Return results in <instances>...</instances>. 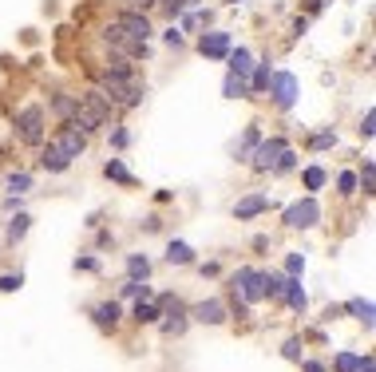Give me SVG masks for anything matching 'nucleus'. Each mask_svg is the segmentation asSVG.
<instances>
[{
	"label": "nucleus",
	"instance_id": "obj_1",
	"mask_svg": "<svg viewBox=\"0 0 376 372\" xmlns=\"http://www.w3.org/2000/svg\"><path fill=\"white\" fill-rule=\"evenodd\" d=\"M317 222H321V206H317L313 194L301 198V202H293V206L286 210V226H289V230H313Z\"/></svg>",
	"mask_w": 376,
	"mask_h": 372
},
{
	"label": "nucleus",
	"instance_id": "obj_2",
	"mask_svg": "<svg viewBox=\"0 0 376 372\" xmlns=\"http://www.w3.org/2000/svg\"><path fill=\"white\" fill-rule=\"evenodd\" d=\"M16 135L24 143H28V147H40V143H44V111L40 107H24L16 115Z\"/></svg>",
	"mask_w": 376,
	"mask_h": 372
},
{
	"label": "nucleus",
	"instance_id": "obj_3",
	"mask_svg": "<svg viewBox=\"0 0 376 372\" xmlns=\"http://www.w3.org/2000/svg\"><path fill=\"white\" fill-rule=\"evenodd\" d=\"M269 95H274V103L281 111H289L297 103V76L293 71H274L269 76Z\"/></svg>",
	"mask_w": 376,
	"mask_h": 372
},
{
	"label": "nucleus",
	"instance_id": "obj_4",
	"mask_svg": "<svg viewBox=\"0 0 376 372\" xmlns=\"http://www.w3.org/2000/svg\"><path fill=\"white\" fill-rule=\"evenodd\" d=\"M286 147H289L286 139H262L254 147V155H249V167H254V171H262V174L274 171V162L281 159V151H286Z\"/></svg>",
	"mask_w": 376,
	"mask_h": 372
},
{
	"label": "nucleus",
	"instance_id": "obj_5",
	"mask_svg": "<svg viewBox=\"0 0 376 372\" xmlns=\"http://www.w3.org/2000/svg\"><path fill=\"white\" fill-rule=\"evenodd\" d=\"M115 28L123 32V36H127V40H135V44H147L151 40V20H147V12H123V16H119L115 20Z\"/></svg>",
	"mask_w": 376,
	"mask_h": 372
},
{
	"label": "nucleus",
	"instance_id": "obj_6",
	"mask_svg": "<svg viewBox=\"0 0 376 372\" xmlns=\"http://www.w3.org/2000/svg\"><path fill=\"white\" fill-rule=\"evenodd\" d=\"M234 293H237L246 305H257V301H262V270H237V273H234Z\"/></svg>",
	"mask_w": 376,
	"mask_h": 372
},
{
	"label": "nucleus",
	"instance_id": "obj_7",
	"mask_svg": "<svg viewBox=\"0 0 376 372\" xmlns=\"http://www.w3.org/2000/svg\"><path fill=\"white\" fill-rule=\"evenodd\" d=\"M52 147H56L64 159H79V155H83V147H88V135H79L76 127H68V123H64V127L56 131V139H52Z\"/></svg>",
	"mask_w": 376,
	"mask_h": 372
},
{
	"label": "nucleus",
	"instance_id": "obj_8",
	"mask_svg": "<svg viewBox=\"0 0 376 372\" xmlns=\"http://www.w3.org/2000/svg\"><path fill=\"white\" fill-rule=\"evenodd\" d=\"M198 52H202L206 60H226L230 56V32H202Z\"/></svg>",
	"mask_w": 376,
	"mask_h": 372
},
{
	"label": "nucleus",
	"instance_id": "obj_9",
	"mask_svg": "<svg viewBox=\"0 0 376 372\" xmlns=\"http://www.w3.org/2000/svg\"><path fill=\"white\" fill-rule=\"evenodd\" d=\"M269 210V194H246V198L234 206V218L246 222V218H257V214Z\"/></svg>",
	"mask_w": 376,
	"mask_h": 372
},
{
	"label": "nucleus",
	"instance_id": "obj_10",
	"mask_svg": "<svg viewBox=\"0 0 376 372\" xmlns=\"http://www.w3.org/2000/svg\"><path fill=\"white\" fill-rule=\"evenodd\" d=\"M194 321H202V325H222L226 321V305L222 301H202V305H194Z\"/></svg>",
	"mask_w": 376,
	"mask_h": 372
},
{
	"label": "nucleus",
	"instance_id": "obj_11",
	"mask_svg": "<svg viewBox=\"0 0 376 372\" xmlns=\"http://www.w3.org/2000/svg\"><path fill=\"white\" fill-rule=\"evenodd\" d=\"M119 317H123V309H119L115 301H103V305H95V309H91V321H95L103 332H107V329H115V325H119Z\"/></svg>",
	"mask_w": 376,
	"mask_h": 372
},
{
	"label": "nucleus",
	"instance_id": "obj_12",
	"mask_svg": "<svg viewBox=\"0 0 376 372\" xmlns=\"http://www.w3.org/2000/svg\"><path fill=\"white\" fill-rule=\"evenodd\" d=\"M230 71H234V76H249V71H254V52L249 48H230Z\"/></svg>",
	"mask_w": 376,
	"mask_h": 372
},
{
	"label": "nucleus",
	"instance_id": "obj_13",
	"mask_svg": "<svg viewBox=\"0 0 376 372\" xmlns=\"http://www.w3.org/2000/svg\"><path fill=\"white\" fill-rule=\"evenodd\" d=\"M286 282L289 277H281V273H262V297L281 301V297H286Z\"/></svg>",
	"mask_w": 376,
	"mask_h": 372
},
{
	"label": "nucleus",
	"instance_id": "obj_14",
	"mask_svg": "<svg viewBox=\"0 0 376 372\" xmlns=\"http://www.w3.org/2000/svg\"><path fill=\"white\" fill-rule=\"evenodd\" d=\"M40 167H44V171H52V174H59V171H68L71 167V159H64V155L56 151V147H44V155H40Z\"/></svg>",
	"mask_w": 376,
	"mask_h": 372
},
{
	"label": "nucleus",
	"instance_id": "obj_15",
	"mask_svg": "<svg viewBox=\"0 0 376 372\" xmlns=\"http://www.w3.org/2000/svg\"><path fill=\"white\" fill-rule=\"evenodd\" d=\"M222 95H226V100H246V95H249L246 76H234V71H230L226 83H222Z\"/></svg>",
	"mask_w": 376,
	"mask_h": 372
},
{
	"label": "nucleus",
	"instance_id": "obj_16",
	"mask_svg": "<svg viewBox=\"0 0 376 372\" xmlns=\"http://www.w3.org/2000/svg\"><path fill=\"white\" fill-rule=\"evenodd\" d=\"M163 332H167V337H182V332H187V313H182V305H178V309H167Z\"/></svg>",
	"mask_w": 376,
	"mask_h": 372
},
{
	"label": "nucleus",
	"instance_id": "obj_17",
	"mask_svg": "<svg viewBox=\"0 0 376 372\" xmlns=\"http://www.w3.org/2000/svg\"><path fill=\"white\" fill-rule=\"evenodd\" d=\"M167 262L170 265H190L194 262V250H190L187 241H170L167 246Z\"/></svg>",
	"mask_w": 376,
	"mask_h": 372
},
{
	"label": "nucleus",
	"instance_id": "obj_18",
	"mask_svg": "<svg viewBox=\"0 0 376 372\" xmlns=\"http://www.w3.org/2000/svg\"><path fill=\"white\" fill-rule=\"evenodd\" d=\"M281 301H289L297 313L309 305V297H305V289H301V282H297V277H289V282H286V297H281Z\"/></svg>",
	"mask_w": 376,
	"mask_h": 372
},
{
	"label": "nucleus",
	"instance_id": "obj_19",
	"mask_svg": "<svg viewBox=\"0 0 376 372\" xmlns=\"http://www.w3.org/2000/svg\"><path fill=\"white\" fill-rule=\"evenodd\" d=\"M345 309H348V313H353L356 321H365V325H368V329H372V301H365V297H353V301H348V305H345Z\"/></svg>",
	"mask_w": 376,
	"mask_h": 372
},
{
	"label": "nucleus",
	"instance_id": "obj_20",
	"mask_svg": "<svg viewBox=\"0 0 376 372\" xmlns=\"http://www.w3.org/2000/svg\"><path fill=\"white\" fill-rule=\"evenodd\" d=\"M127 273H131V277H139V282H147V277H151V262L143 258V253H131V258H127Z\"/></svg>",
	"mask_w": 376,
	"mask_h": 372
},
{
	"label": "nucleus",
	"instance_id": "obj_21",
	"mask_svg": "<svg viewBox=\"0 0 376 372\" xmlns=\"http://www.w3.org/2000/svg\"><path fill=\"white\" fill-rule=\"evenodd\" d=\"M76 95H56V100H52V111H56V115H59V119H64V123H68L71 119V115H76Z\"/></svg>",
	"mask_w": 376,
	"mask_h": 372
},
{
	"label": "nucleus",
	"instance_id": "obj_22",
	"mask_svg": "<svg viewBox=\"0 0 376 372\" xmlns=\"http://www.w3.org/2000/svg\"><path fill=\"white\" fill-rule=\"evenodd\" d=\"M103 174H107V179H115V182H123V186H135V179H131V171H127V167H123V162H119V159H111L107 167H103Z\"/></svg>",
	"mask_w": 376,
	"mask_h": 372
},
{
	"label": "nucleus",
	"instance_id": "obj_23",
	"mask_svg": "<svg viewBox=\"0 0 376 372\" xmlns=\"http://www.w3.org/2000/svg\"><path fill=\"white\" fill-rule=\"evenodd\" d=\"M28 226H32V218H28V214H16V218L8 222V241H12V246H16V241H24Z\"/></svg>",
	"mask_w": 376,
	"mask_h": 372
},
{
	"label": "nucleus",
	"instance_id": "obj_24",
	"mask_svg": "<svg viewBox=\"0 0 376 372\" xmlns=\"http://www.w3.org/2000/svg\"><path fill=\"white\" fill-rule=\"evenodd\" d=\"M269 76H274V71H269V60H262V64L254 68V80H246L249 91H266V88H269Z\"/></svg>",
	"mask_w": 376,
	"mask_h": 372
},
{
	"label": "nucleus",
	"instance_id": "obj_25",
	"mask_svg": "<svg viewBox=\"0 0 376 372\" xmlns=\"http://www.w3.org/2000/svg\"><path fill=\"white\" fill-rule=\"evenodd\" d=\"M12 194H28L32 191V174L28 171H16V174H8V182H4Z\"/></svg>",
	"mask_w": 376,
	"mask_h": 372
},
{
	"label": "nucleus",
	"instance_id": "obj_26",
	"mask_svg": "<svg viewBox=\"0 0 376 372\" xmlns=\"http://www.w3.org/2000/svg\"><path fill=\"white\" fill-rule=\"evenodd\" d=\"M158 317H163V313H158V305H151V301H139L135 305V321L139 325H155Z\"/></svg>",
	"mask_w": 376,
	"mask_h": 372
},
{
	"label": "nucleus",
	"instance_id": "obj_27",
	"mask_svg": "<svg viewBox=\"0 0 376 372\" xmlns=\"http://www.w3.org/2000/svg\"><path fill=\"white\" fill-rule=\"evenodd\" d=\"M257 143H262V131H257V127H249V131H246V139H242V147H237L234 155H237V159H249Z\"/></svg>",
	"mask_w": 376,
	"mask_h": 372
},
{
	"label": "nucleus",
	"instance_id": "obj_28",
	"mask_svg": "<svg viewBox=\"0 0 376 372\" xmlns=\"http://www.w3.org/2000/svg\"><path fill=\"white\" fill-rule=\"evenodd\" d=\"M123 297H139V301H147V297H151V285H143L139 277H131V282L123 285Z\"/></svg>",
	"mask_w": 376,
	"mask_h": 372
},
{
	"label": "nucleus",
	"instance_id": "obj_29",
	"mask_svg": "<svg viewBox=\"0 0 376 372\" xmlns=\"http://www.w3.org/2000/svg\"><path fill=\"white\" fill-rule=\"evenodd\" d=\"M293 167H297V155L286 147V151H281V159L274 162V174H289V171H293Z\"/></svg>",
	"mask_w": 376,
	"mask_h": 372
},
{
	"label": "nucleus",
	"instance_id": "obj_30",
	"mask_svg": "<svg viewBox=\"0 0 376 372\" xmlns=\"http://www.w3.org/2000/svg\"><path fill=\"white\" fill-rule=\"evenodd\" d=\"M321 186H325V171H321V167H309L305 171V191H321Z\"/></svg>",
	"mask_w": 376,
	"mask_h": 372
},
{
	"label": "nucleus",
	"instance_id": "obj_31",
	"mask_svg": "<svg viewBox=\"0 0 376 372\" xmlns=\"http://www.w3.org/2000/svg\"><path fill=\"white\" fill-rule=\"evenodd\" d=\"M286 273H289V277H301V273H305V258H301V253H289V258H286Z\"/></svg>",
	"mask_w": 376,
	"mask_h": 372
},
{
	"label": "nucleus",
	"instance_id": "obj_32",
	"mask_svg": "<svg viewBox=\"0 0 376 372\" xmlns=\"http://www.w3.org/2000/svg\"><path fill=\"white\" fill-rule=\"evenodd\" d=\"M281 356H286V361H301V337H289V341L281 344Z\"/></svg>",
	"mask_w": 376,
	"mask_h": 372
},
{
	"label": "nucleus",
	"instance_id": "obj_33",
	"mask_svg": "<svg viewBox=\"0 0 376 372\" xmlns=\"http://www.w3.org/2000/svg\"><path fill=\"white\" fill-rule=\"evenodd\" d=\"M356 364H360L356 352H341V356H336V372H356Z\"/></svg>",
	"mask_w": 376,
	"mask_h": 372
},
{
	"label": "nucleus",
	"instance_id": "obj_34",
	"mask_svg": "<svg viewBox=\"0 0 376 372\" xmlns=\"http://www.w3.org/2000/svg\"><path fill=\"white\" fill-rule=\"evenodd\" d=\"M360 186H365V194H372V186H376V171H372V159H365V171H360Z\"/></svg>",
	"mask_w": 376,
	"mask_h": 372
},
{
	"label": "nucleus",
	"instance_id": "obj_35",
	"mask_svg": "<svg viewBox=\"0 0 376 372\" xmlns=\"http://www.w3.org/2000/svg\"><path fill=\"white\" fill-rule=\"evenodd\" d=\"M20 285H24V277H20V273H4V277H0V293H16Z\"/></svg>",
	"mask_w": 376,
	"mask_h": 372
},
{
	"label": "nucleus",
	"instance_id": "obj_36",
	"mask_svg": "<svg viewBox=\"0 0 376 372\" xmlns=\"http://www.w3.org/2000/svg\"><path fill=\"white\" fill-rule=\"evenodd\" d=\"M206 20H210V12H206V16H202V12H190L187 20H182V32H198Z\"/></svg>",
	"mask_w": 376,
	"mask_h": 372
},
{
	"label": "nucleus",
	"instance_id": "obj_37",
	"mask_svg": "<svg viewBox=\"0 0 376 372\" xmlns=\"http://www.w3.org/2000/svg\"><path fill=\"white\" fill-rule=\"evenodd\" d=\"M336 143V131H317L313 135V151H325V147H333Z\"/></svg>",
	"mask_w": 376,
	"mask_h": 372
},
{
	"label": "nucleus",
	"instance_id": "obj_38",
	"mask_svg": "<svg viewBox=\"0 0 376 372\" xmlns=\"http://www.w3.org/2000/svg\"><path fill=\"white\" fill-rule=\"evenodd\" d=\"M158 4H163V8L170 12V16H178V12H187L190 4H194V0H158Z\"/></svg>",
	"mask_w": 376,
	"mask_h": 372
},
{
	"label": "nucleus",
	"instance_id": "obj_39",
	"mask_svg": "<svg viewBox=\"0 0 376 372\" xmlns=\"http://www.w3.org/2000/svg\"><path fill=\"white\" fill-rule=\"evenodd\" d=\"M372 123H376V111L368 107V111H365V119H360V135H365V139H372V131H376Z\"/></svg>",
	"mask_w": 376,
	"mask_h": 372
},
{
	"label": "nucleus",
	"instance_id": "obj_40",
	"mask_svg": "<svg viewBox=\"0 0 376 372\" xmlns=\"http://www.w3.org/2000/svg\"><path fill=\"white\" fill-rule=\"evenodd\" d=\"M336 186H341V194H353V191H356V174L345 171L341 179H336Z\"/></svg>",
	"mask_w": 376,
	"mask_h": 372
},
{
	"label": "nucleus",
	"instance_id": "obj_41",
	"mask_svg": "<svg viewBox=\"0 0 376 372\" xmlns=\"http://www.w3.org/2000/svg\"><path fill=\"white\" fill-rule=\"evenodd\" d=\"M163 40H167L170 48H182V28H167L163 32Z\"/></svg>",
	"mask_w": 376,
	"mask_h": 372
},
{
	"label": "nucleus",
	"instance_id": "obj_42",
	"mask_svg": "<svg viewBox=\"0 0 376 372\" xmlns=\"http://www.w3.org/2000/svg\"><path fill=\"white\" fill-rule=\"evenodd\" d=\"M127 143H131V131H123V127L111 135V147H127Z\"/></svg>",
	"mask_w": 376,
	"mask_h": 372
},
{
	"label": "nucleus",
	"instance_id": "obj_43",
	"mask_svg": "<svg viewBox=\"0 0 376 372\" xmlns=\"http://www.w3.org/2000/svg\"><path fill=\"white\" fill-rule=\"evenodd\" d=\"M356 372H376V364H372V356H368V352H365V356H360V364H356Z\"/></svg>",
	"mask_w": 376,
	"mask_h": 372
},
{
	"label": "nucleus",
	"instance_id": "obj_44",
	"mask_svg": "<svg viewBox=\"0 0 376 372\" xmlns=\"http://www.w3.org/2000/svg\"><path fill=\"white\" fill-rule=\"evenodd\" d=\"M155 4H158V0H131V8H135V12H147V8H155Z\"/></svg>",
	"mask_w": 376,
	"mask_h": 372
},
{
	"label": "nucleus",
	"instance_id": "obj_45",
	"mask_svg": "<svg viewBox=\"0 0 376 372\" xmlns=\"http://www.w3.org/2000/svg\"><path fill=\"white\" fill-rule=\"evenodd\" d=\"M76 270H99V262H95V258H79Z\"/></svg>",
	"mask_w": 376,
	"mask_h": 372
},
{
	"label": "nucleus",
	"instance_id": "obj_46",
	"mask_svg": "<svg viewBox=\"0 0 376 372\" xmlns=\"http://www.w3.org/2000/svg\"><path fill=\"white\" fill-rule=\"evenodd\" d=\"M305 372H325V368H321L317 361H305Z\"/></svg>",
	"mask_w": 376,
	"mask_h": 372
},
{
	"label": "nucleus",
	"instance_id": "obj_47",
	"mask_svg": "<svg viewBox=\"0 0 376 372\" xmlns=\"http://www.w3.org/2000/svg\"><path fill=\"white\" fill-rule=\"evenodd\" d=\"M234 4H242V0H234Z\"/></svg>",
	"mask_w": 376,
	"mask_h": 372
}]
</instances>
